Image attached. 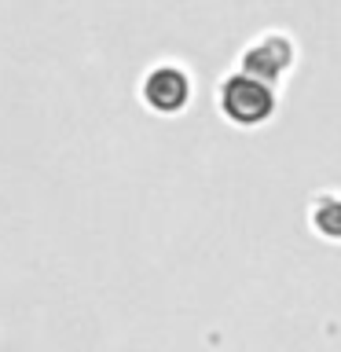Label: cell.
<instances>
[{
  "label": "cell",
  "instance_id": "cell-1",
  "mask_svg": "<svg viewBox=\"0 0 341 352\" xmlns=\"http://www.w3.org/2000/svg\"><path fill=\"white\" fill-rule=\"evenodd\" d=\"M275 103H279V99H275V88L257 81V77H250V74H242V70L228 74L217 88L220 114H224L231 125H242V129L264 125V121L275 114Z\"/></svg>",
  "mask_w": 341,
  "mask_h": 352
},
{
  "label": "cell",
  "instance_id": "cell-2",
  "mask_svg": "<svg viewBox=\"0 0 341 352\" xmlns=\"http://www.w3.org/2000/svg\"><path fill=\"white\" fill-rule=\"evenodd\" d=\"M294 63H297V44L286 30H264L239 55V70L272 88L283 85V77L294 70Z\"/></svg>",
  "mask_w": 341,
  "mask_h": 352
},
{
  "label": "cell",
  "instance_id": "cell-3",
  "mask_svg": "<svg viewBox=\"0 0 341 352\" xmlns=\"http://www.w3.org/2000/svg\"><path fill=\"white\" fill-rule=\"evenodd\" d=\"M140 96H143V103H147V110H154V114H180V110L191 103V74L176 63H158L147 70V77H143Z\"/></svg>",
  "mask_w": 341,
  "mask_h": 352
},
{
  "label": "cell",
  "instance_id": "cell-4",
  "mask_svg": "<svg viewBox=\"0 0 341 352\" xmlns=\"http://www.w3.org/2000/svg\"><path fill=\"white\" fill-rule=\"evenodd\" d=\"M308 224L319 239L341 242V191H319L308 202Z\"/></svg>",
  "mask_w": 341,
  "mask_h": 352
}]
</instances>
